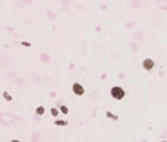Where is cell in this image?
Wrapping results in <instances>:
<instances>
[{
	"label": "cell",
	"instance_id": "4fadbf2b",
	"mask_svg": "<svg viewBox=\"0 0 167 142\" xmlns=\"http://www.w3.org/2000/svg\"><path fill=\"white\" fill-rule=\"evenodd\" d=\"M46 15H48V17H51V18L55 17V15H54V12H46Z\"/></svg>",
	"mask_w": 167,
	"mask_h": 142
},
{
	"label": "cell",
	"instance_id": "8fae6325",
	"mask_svg": "<svg viewBox=\"0 0 167 142\" xmlns=\"http://www.w3.org/2000/svg\"><path fill=\"white\" fill-rule=\"evenodd\" d=\"M39 136H41V133H34V135H33V142H37V141H39Z\"/></svg>",
	"mask_w": 167,
	"mask_h": 142
},
{
	"label": "cell",
	"instance_id": "5b68a950",
	"mask_svg": "<svg viewBox=\"0 0 167 142\" xmlns=\"http://www.w3.org/2000/svg\"><path fill=\"white\" fill-rule=\"evenodd\" d=\"M3 99L6 102H12V96H11L8 91H3Z\"/></svg>",
	"mask_w": 167,
	"mask_h": 142
},
{
	"label": "cell",
	"instance_id": "9a60e30c",
	"mask_svg": "<svg viewBox=\"0 0 167 142\" xmlns=\"http://www.w3.org/2000/svg\"><path fill=\"white\" fill-rule=\"evenodd\" d=\"M145 66H146V67H151V66H152V63H151V61H146V63H145Z\"/></svg>",
	"mask_w": 167,
	"mask_h": 142
},
{
	"label": "cell",
	"instance_id": "6da1fadb",
	"mask_svg": "<svg viewBox=\"0 0 167 142\" xmlns=\"http://www.w3.org/2000/svg\"><path fill=\"white\" fill-rule=\"evenodd\" d=\"M110 94H112V97H113V99H117V100L124 99V96H125L124 90H122L121 87H113V88L110 90Z\"/></svg>",
	"mask_w": 167,
	"mask_h": 142
},
{
	"label": "cell",
	"instance_id": "7a4b0ae2",
	"mask_svg": "<svg viewBox=\"0 0 167 142\" xmlns=\"http://www.w3.org/2000/svg\"><path fill=\"white\" fill-rule=\"evenodd\" d=\"M72 90H73V94H76V96H82L84 93H85V90H84V87L81 85V84H73V87H72Z\"/></svg>",
	"mask_w": 167,
	"mask_h": 142
},
{
	"label": "cell",
	"instance_id": "9c48e42d",
	"mask_svg": "<svg viewBox=\"0 0 167 142\" xmlns=\"http://www.w3.org/2000/svg\"><path fill=\"white\" fill-rule=\"evenodd\" d=\"M51 114H52V115H54V117H57V115H58V109L52 108V109H51Z\"/></svg>",
	"mask_w": 167,
	"mask_h": 142
},
{
	"label": "cell",
	"instance_id": "ac0fdd59",
	"mask_svg": "<svg viewBox=\"0 0 167 142\" xmlns=\"http://www.w3.org/2000/svg\"><path fill=\"white\" fill-rule=\"evenodd\" d=\"M11 142H19V141H18V139H12V141H11Z\"/></svg>",
	"mask_w": 167,
	"mask_h": 142
},
{
	"label": "cell",
	"instance_id": "8992f818",
	"mask_svg": "<svg viewBox=\"0 0 167 142\" xmlns=\"http://www.w3.org/2000/svg\"><path fill=\"white\" fill-rule=\"evenodd\" d=\"M43 112H45V108L43 106H39V108L36 109V114L37 115H43Z\"/></svg>",
	"mask_w": 167,
	"mask_h": 142
},
{
	"label": "cell",
	"instance_id": "3957f363",
	"mask_svg": "<svg viewBox=\"0 0 167 142\" xmlns=\"http://www.w3.org/2000/svg\"><path fill=\"white\" fill-rule=\"evenodd\" d=\"M41 60L43 61V63H49V61H51V55H49V54H46V52H42V54H41Z\"/></svg>",
	"mask_w": 167,
	"mask_h": 142
},
{
	"label": "cell",
	"instance_id": "30bf717a",
	"mask_svg": "<svg viewBox=\"0 0 167 142\" xmlns=\"http://www.w3.org/2000/svg\"><path fill=\"white\" fill-rule=\"evenodd\" d=\"M60 109H61V112H63V114H67V112H69V109H67L64 105H61V106H60Z\"/></svg>",
	"mask_w": 167,
	"mask_h": 142
},
{
	"label": "cell",
	"instance_id": "e0dca14e",
	"mask_svg": "<svg viewBox=\"0 0 167 142\" xmlns=\"http://www.w3.org/2000/svg\"><path fill=\"white\" fill-rule=\"evenodd\" d=\"M61 3H63V5H67V3H69V0H61Z\"/></svg>",
	"mask_w": 167,
	"mask_h": 142
},
{
	"label": "cell",
	"instance_id": "52a82bcc",
	"mask_svg": "<svg viewBox=\"0 0 167 142\" xmlns=\"http://www.w3.org/2000/svg\"><path fill=\"white\" fill-rule=\"evenodd\" d=\"M55 124L57 126H66L67 121H64V120H55Z\"/></svg>",
	"mask_w": 167,
	"mask_h": 142
},
{
	"label": "cell",
	"instance_id": "277c9868",
	"mask_svg": "<svg viewBox=\"0 0 167 142\" xmlns=\"http://www.w3.org/2000/svg\"><path fill=\"white\" fill-rule=\"evenodd\" d=\"M8 63H9V59H8V57H3V59L0 60V67H2V69H5V67L8 66Z\"/></svg>",
	"mask_w": 167,
	"mask_h": 142
},
{
	"label": "cell",
	"instance_id": "2e32d148",
	"mask_svg": "<svg viewBox=\"0 0 167 142\" xmlns=\"http://www.w3.org/2000/svg\"><path fill=\"white\" fill-rule=\"evenodd\" d=\"M23 2H24L25 5H30V3H32V0H23Z\"/></svg>",
	"mask_w": 167,
	"mask_h": 142
},
{
	"label": "cell",
	"instance_id": "7c38bea8",
	"mask_svg": "<svg viewBox=\"0 0 167 142\" xmlns=\"http://www.w3.org/2000/svg\"><path fill=\"white\" fill-rule=\"evenodd\" d=\"M108 117H110V118H112V120H117V117H115L113 114H110V112H108Z\"/></svg>",
	"mask_w": 167,
	"mask_h": 142
},
{
	"label": "cell",
	"instance_id": "ba28073f",
	"mask_svg": "<svg viewBox=\"0 0 167 142\" xmlns=\"http://www.w3.org/2000/svg\"><path fill=\"white\" fill-rule=\"evenodd\" d=\"M15 84H17L18 87H23V85H24V79H21V78H18L17 81H15Z\"/></svg>",
	"mask_w": 167,
	"mask_h": 142
},
{
	"label": "cell",
	"instance_id": "5bb4252c",
	"mask_svg": "<svg viewBox=\"0 0 167 142\" xmlns=\"http://www.w3.org/2000/svg\"><path fill=\"white\" fill-rule=\"evenodd\" d=\"M8 76L9 78H14V76H15V72H14V73H12V72H8Z\"/></svg>",
	"mask_w": 167,
	"mask_h": 142
}]
</instances>
